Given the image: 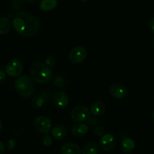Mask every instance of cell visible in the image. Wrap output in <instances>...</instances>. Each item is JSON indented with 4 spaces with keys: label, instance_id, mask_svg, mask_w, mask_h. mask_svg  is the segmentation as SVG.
Instances as JSON below:
<instances>
[{
    "label": "cell",
    "instance_id": "ac0fdd59",
    "mask_svg": "<svg viewBox=\"0 0 154 154\" xmlns=\"http://www.w3.org/2000/svg\"><path fill=\"white\" fill-rule=\"evenodd\" d=\"M99 146L95 143H88L84 146L81 154H98Z\"/></svg>",
    "mask_w": 154,
    "mask_h": 154
},
{
    "label": "cell",
    "instance_id": "f1b7e54d",
    "mask_svg": "<svg viewBox=\"0 0 154 154\" xmlns=\"http://www.w3.org/2000/svg\"><path fill=\"white\" fill-rule=\"evenodd\" d=\"M152 118H153V120L154 121V111L153 112V114H152Z\"/></svg>",
    "mask_w": 154,
    "mask_h": 154
},
{
    "label": "cell",
    "instance_id": "ba28073f",
    "mask_svg": "<svg viewBox=\"0 0 154 154\" xmlns=\"http://www.w3.org/2000/svg\"><path fill=\"white\" fill-rule=\"evenodd\" d=\"M116 143H117L116 138L111 134H106L102 136L99 142L100 147L105 152H109L114 149L116 146Z\"/></svg>",
    "mask_w": 154,
    "mask_h": 154
},
{
    "label": "cell",
    "instance_id": "f546056e",
    "mask_svg": "<svg viewBox=\"0 0 154 154\" xmlns=\"http://www.w3.org/2000/svg\"><path fill=\"white\" fill-rule=\"evenodd\" d=\"M81 1L84 2H88V1H89V0H81Z\"/></svg>",
    "mask_w": 154,
    "mask_h": 154
},
{
    "label": "cell",
    "instance_id": "cb8c5ba5",
    "mask_svg": "<svg viewBox=\"0 0 154 154\" xmlns=\"http://www.w3.org/2000/svg\"><path fill=\"white\" fill-rule=\"evenodd\" d=\"M94 133L96 135L101 137V136L104 134V128L101 126H97L96 128V129H95Z\"/></svg>",
    "mask_w": 154,
    "mask_h": 154
},
{
    "label": "cell",
    "instance_id": "5bb4252c",
    "mask_svg": "<svg viewBox=\"0 0 154 154\" xmlns=\"http://www.w3.org/2000/svg\"><path fill=\"white\" fill-rule=\"evenodd\" d=\"M135 146V143L133 139L131 137H126L122 140L121 144H120V148L122 151L125 153H130L134 150Z\"/></svg>",
    "mask_w": 154,
    "mask_h": 154
},
{
    "label": "cell",
    "instance_id": "6da1fadb",
    "mask_svg": "<svg viewBox=\"0 0 154 154\" xmlns=\"http://www.w3.org/2000/svg\"><path fill=\"white\" fill-rule=\"evenodd\" d=\"M12 25L20 36L31 37L38 31L40 21L37 17L29 12L19 11L14 17Z\"/></svg>",
    "mask_w": 154,
    "mask_h": 154
},
{
    "label": "cell",
    "instance_id": "44dd1931",
    "mask_svg": "<svg viewBox=\"0 0 154 154\" xmlns=\"http://www.w3.org/2000/svg\"><path fill=\"white\" fill-rule=\"evenodd\" d=\"M66 79L63 76L58 75V76H57L54 79V85L55 86H57V87H62V86H64L66 84Z\"/></svg>",
    "mask_w": 154,
    "mask_h": 154
},
{
    "label": "cell",
    "instance_id": "4fadbf2b",
    "mask_svg": "<svg viewBox=\"0 0 154 154\" xmlns=\"http://www.w3.org/2000/svg\"><path fill=\"white\" fill-rule=\"evenodd\" d=\"M106 110L105 104L102 101H95L90 107V113L96 116H100L105 113Z\"/></svg>",
    "mask_w": 154,
    "mask_h": 154
},
{
    "label": "cell",
    "instance_id": "7402d4cb",
    "mask_svg": "<svg viewBox=\"0 0 154 154\" xmlns=\"http://www.w3.org/2000/svg\"><path fill=\"white\" fill-rule=\"evenodd\" d=\"M42 142L43 143L44 146H50L53 143V140L51 138V137L50 135H48V134H45L43 136L42 139Z\"/></svg>",
    "mask_w": 154,
    "mask_h": 154
},
{
    "label": "cell",
    "instance_id": "30bf717a",
    "mask_svg": "<svg viewBox=\"0 0 154 154\" xmlns=\"http://www.w3.org/2000/svg\"><path fill=\"white\" fill-rule=\"evenodd\" d=\"M54 104L56 107L60 110L66 108L69 104V98L67 95L63 91L57 93L54 97Z\"/></svg>",
    "mask_w": 154,
    "mask_h": 154
},
{
    "label": "cell",
    "instance_id": "8fae6325",
    "mask_svg": "<svg viewBox=\"0 0 154 154\" xmlns=\"http://www.w3.org/2000/svg\"><path fill=\"white\" fill-rule=\"evenodd\" d=\"M81 149L75 143H66L61 147V154H81Z\"/></svg>",
    "mask_w": 154,
    "mask_h": 154
},
{
    "label": "cell",
    "instance_id": "603a6c76",
    "mask_svg": "<svg viewBox=\"0 0 154 154\" xmlns=\"http://www.w3.org/2000/svg\"><path fill=\"white\" fill-rule=\"evenodd\" d=\"M6 146H7V149H14L16 146V141H15L14 139H10L8 140V141L7 142V144H6Z\"/></svg>",
    "mask_w": 154,
    "mask_h": 154
},
{
    "label": "cell",
    "instance_id": "d6986e66",
    "mask_svg": "<svg viewBox=\"0 0 154 154\" xmlns=\"http://www.w3.org/2000/svg\"><path fill=\"white\" fill-rule=\"evenodd\" d=\"M46 101V98L44 95H39L37 96H35L31 100V106L33 108H40L45 104Z\"/></svg>",
    "mask_w": 154,
    "mask_h": 154
},
{
    "label": "cell",
    "instance_id": "4316f807",
    "mask_svg": "<svg viewBox=\"0 0 154 154\" xmlns=\"http://www.w3.org/2000/svg\"><path fill=\"white\" fill-rule=\"evenodd\" d=\"M5 150V146L4 143L2 141H0V154H3Z\"/></svg>",
    "mask_w": 154,
    "mask_h": 154
},
{
    "label": "cell",
    "instance_id": "ffe728a7",
    "mask_svg": "<svg viewBox=\"0 0 154 154\" xmlns=\"http://www.w3.org/2000/svg\"><path fill=\"white\" fill-rule=\"evenodd\" d=\"M56 63H57V60H56V57H54V56H48L45 58V64L48 67H49L50 69H53L54 67H55Z\"/></svg>",
    "mask_w": 154,
    "mask_h": 154
},
{
    "label": "cell",
    "instance_id": "484cf974",
    "mask_svg": "<svg viewBox=\"0 0 154 154\" xmlns=\"http://www.w3.org/2000/svg\"><path fill=\"white\" fill-rule=\"evenodd\" d=\"M5 78H6L5 72L3 70H0V84L4 82V81L5 80Z\"/></svg>",
    "mask_w": 154,
    "mask_h": 154
},
{
    "label": "cell",
    "instance_id": "5b68a950",
    "mask_svg": "<svg viewBox=\"0 0 154 154\" xmlns=\"http://www.w3.org/2000/svg\"><path fill=\"white\" fill-rule=\"evenodd\" d=\"M87 55V49L84 46L78 45L71 49L69 54V59L74 64L81 63L85 60Z\"/></svg>",
    "mask_w": 154,
    "mask_h": 154
},
{
    "label": "cell",
    "instance_id": "277c9868",
    "mask_svg": "<svg viewBox=\"0 0 154 154\" xmlns=\"http://www.w3.org/2000/svg\"><path fill=\"white\" fill-rule=\"evenodd\" d=\"M90 110L87 106L78 105L72 109L71 111V118L77 122H82L87 121L90 117Z\"/></svg>",
    "mask_w": 154,
    "mask_h": 154
},
{
    "label": "cell",
    "instance_id": "52a82bcc",
    "mask_svg": "<svg viewBox=\"0 0 154 154\" xmlns=\"http://www.w3.org/2000/svg\"><path fill=\"white\" fill-rule=\"evenodd\" d=\"M5 69L6 72L11 77H17L22 73L23 66L19 59L14 58L8 62Z\"/></svg>",
    "mask_w": 154,
    "mask_h": 154
},
{
    "label": "cell",
    "instance_id": "7a4b0ae2",
    "mask_svg": "<svg viewBox=\"0 0 154 154\" xmlns=\"http://www.w3.org/2000/svg\"><path fill=\"white\" fill-rule=\"evenodd\" d=\"M30 75L34 82L38 84H45L52 78L51 69L42 62H35L30 67Z\"/></svg>",
    "mask_w": 154,
    "mask_h": 154
},
{
    "label": "cell",
    "instance_id": "e0dca14e",
    "mask_svg": "<svg viewBox=\"0 0 154 154\" xmlns=\"http://www.w3.org/2000/svg\"><path fill=\"white\" fill-rule=\"evenodd\" d=\"M57 5V0H42L40 3V8L44 11L53 10Z\"/></svg>",
    "mask_w": 154,
    "mask_h": 154
},
{
    "label": "cell",
    "instance_id": "83f0119b",
    "mask_svg": "<svg viewBox=\"0 0 154 154\" xmlns=\"http://www.w3.org/2000/svg\"><path fill=\"white\" fill-rule=\"evenodd\" d=\"M2 124L1 120H0V132L2 131Z\"/></svg>",
    "mask_w": 154,
    "mask_h": 154
},
{
    "label": "cell",
    "instance_id": "d4e9b609",
    "mask_svg": "<svg viewBox=\"0 0 154 154\" xmlns=\"http://www.w3.org/2000/svg\"><path fill=\"white\" fill-rule=\"evenodd\" d=\"M148 27L150 31L154 33V17L150 18L148 22Z\"/></svg>",
    "mask_w": 154,
    "mask_h": 154
},
{
    "label": "cell",
    "instance_id": "9a60e30c",
    "mask_svg": "<svg viewBox=\"0 0 154 154\" xmlns=\"http://www.w3.org/2000/svg\"><path fill=\"white\" fill-rule=\"evenodd\" d=\"M52 135L56 140H62L67 134V128L63 125H57L52 128Z\"/></svg>",
    "mask_w": 154,
    "mask_h": 154
},
{
    "label": "cell",
    "instance_id": "7c38bea8",
    "mask_svg": "<svg viewBox=\"0 0 154 154\" xmlns=\"http://www.w3.org/2000/svg\"><path fill=\"white\" fill-rule=\"evenodd\" d=\"M89 131V126L87 124L78 123L75 124L72 128V133L75 137H81L87 134Z\"/></svg>",
    "mask_w": 154,
    "mask_h": 154
},
{
    "label": "cell",
    "instance_id": "2e32d148",
    "mask_svg": "<svg viewBox=\"0 0 154 154\" xmlns=\"http://www.w3.org/2000/svg\"><path fill=\"white\" fill-rule=\"evenodd\" d=\"M11 22L8 18H0V35H6L11 29Z\"/></svg>",
    "mask_w": 154,
    "mask_h": 154
},
{
    "label": "cell",
    "instance_id": "9c48e42d",
    "mask_svg": "<svg viewBox=\"0 0 154 154\" xmlns=\"http://www.w3.org/2000/svg\"><path fill=\"white\" fill-rule=\"evenodd\" d=\"M109 92L111 96L117 99L126 98L128 95L127 88L120 83H115L112 85L110 88Z\"/></svg>",
    "mask_w": 154,
    "mask_h": 154
},
{
    "label": "cell",
    "instance_id": "4dcf8cb0",
    "mask_svg": "<svg viewBox=\"0 0 154 154\" xmlns=\"http://www.w3.org/2000/svg\"><path fill=\"white\" fill-rule=\"evenodd\" d=\"M153 48H154V38H153Z\"/></svg>",
    "mask_w": 154,
    "mask_h": 154
},
{
    "label": "cell",
    "instance_id": "8992f818",
    "mask_svg": "<svg viewBox=\"0 0 154 154\" xmlns=\"http://www.w3.org/2000/svg\"><path fill=\"white\" fill-rule=\"evenodd\" d=\"M34 127L38 132L47 134L52 130V122L47 116H38L34 121Z\"/></svg>",
    "mask_w": 154,
    "mask_h": 154
},
{
    "label": "cell",
    "instance_id": "3957f363",
    "mask_svg": "<svg viewBox=\"0 0 154 154\" xmlns=\"http://www.w3.org/2000/svg\"><path fill=\"white\" fill-rule=\"evenodd\" d=\"M14 87L17 92L23 98H29L35 90L34 81L27 75H21L15 80Z\"/></svg>",
    "mask_w": 154,
    "mask_h": 154
}]
</instances>
